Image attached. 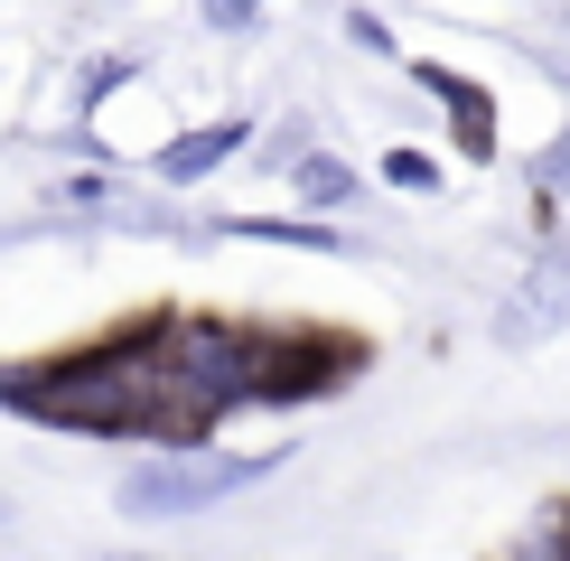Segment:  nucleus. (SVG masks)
I'll return each instance as SVG.
<instances>
[{"instance_id": "obj_1", "label": "nucleus", "mask_w": 570, "mask_h": 561, "mask_svg": "<svg viewBox=\"0 0 570 561\" xmlns=\"http://www.w3.org/2000/svg\"><path fill=\"white\" fill-rule=\"evenodd\" d=\"M159 318L131 309L104 337L47 346V356H0V412L57 440H140L159 450Z\"/></svg>"}, {"instance_id": "obj_2", "label": "nucleus", "mask_w": 570, "mask_h": 561, "mask_svg": "<svg viewBox=\"0 0 570 561\" xmlns=\"http://www.w3.org/2000/svg\"><path fill=\"white\" fill-rule=\"evenodd\" d=\"M281 459H291V440H272V450H140V459L122 468V486H112V505H122L131 524L216 514V505H234V496H253Z\"/></svg>"}, {"instance_id": "obj_3", "label": "nucleus", "mask_w": 570, "mask_h": 561, "mask_svg": "<svg viewBox=\"0 0 570 561\" xmlns=\"http://www.w3.org/2000/svg\"><path fill=\"white\" fill-rule=\"evenodd\" d=\"M365 374V337L355 327H308V318H272V374H263V412L318 403V393H346Z\"/></svg>"}, {"instance_id": "obj_4", "label": "nucleus", "mask_w": 570, "mask_h": 561, "mask_svg": "<svg viewBox=\"0 0 570 561\" xmlns=\"http://www.w3.org/2000/svg\"><path fill=\"white\" fill-rule=\"evenodd\" d=\"M402 76L449 112V150L487 169V159H495V94H487L478 76H459V66H440V57H402Z\"/></svg>"}, {"instance_id": "obj_5", "label": "nucleus", "mask_w": 570, "mask_h": 561, "mask_svg": "<svg viewBox=\"0 0 570 561\" xmlns=\"http://www.w3.org/2000/svg\"><path fill=\"white\" fill-rule=\"evenodd\" d=\"M253 140H263V122H253V112H216V122L159 140V150H150V178H159V187H206L216 169H234Z\"/></svg>"}, {"instance_id": "obj_6", "label": "nucleus", "mask_w": 570, "mask_h": 561, "mask_svg": "<svg viewBox=\"0 0 570 561\" xmlns=\"http://www.w3.org/2000/svg\"><path fill=\"white\" fill-rule=\"evenodd\" d=\"M561 318H570V244H552V253H542V263L524 272V299L495 318V337L524 346V337H542V327H561Z\"/></svg>"}, {"instance_id": "obj_7", "label": "nucleus", "mask_w": 570, "mask_h": 561, "mask_svg": "<svg viewBox=\"0 0 570 561\" xmlns=\"http://www.w3.org/2000/svg\"><path fill=\"white\" fill-rule=\"evenodd\" d=\"M206 234H225V244H281V253H355V234L337 216H216Z\"/></svg>"}, {"instance_id": "obj_8", "label": "nucleus", "mask_w": 570, "mask_h": 561, "mask_svg": "<svg viewBox=\"0 0 570 561\" xmlns=\"http://www.w3.org/2000/svg\"><path fill=\"white\" fill-rule=\"evenodd\" d=\"M291 197L318 206V216H346V206H365V169H346L337 150H318V140H308V150L291 159Z\"/></svg>"}, {"instance_id": "obj_9", "label": "nucleus", "mask_w": 570, "mask_h": 561, "mask_svg": "<svg viewBox=\"0 0 570 561\" xmlns=\"http://www.w3.org/2000/svg\"><path fill=\"white\" fill-rule=\"evenodd\" d=\"M57 197L76 206V216H122V178H112V159H104V169H76V178H57Z\"/></svg>"}, {"instance_id": "obj_10", "label": "nucleus", "mask_w": 570, "mask_h": 561, "mask_svg": "<svg viewBox=\"0 0 570 561\" xmlns=\"http://www.w3.org/2000/svg\"><path fill=\"white\" fill-rule=\"evenodd\" d=\"M374 178L402 187V197H440V159L431 150H384V159H374Z\"/></svg>"}, {"instance_id": "obj_11", "label": "nucleus", "mask_w": 570, "mask_h": 561, "mask_svg": "<svg viewBox=\"0 0 570 561\" xmlns=\"http://www.w3.org/2000/svg\"><path fill=\"white\" fill-rule=\"evenodd\" d=\"M561 197H570V131L552 140V150H533V206H542V225L561 216Z\"/></svg>"}, {"instance_id": "obj_12", "label": "nucleus", "mask_w": 570, "mask_h": 561, "mask_svg": "<svg viewBox=\"0 0 570 561\" xmlns=\"http://www.w3.org/2000/svg\"><path fill=\"white\" fill-rule=\"evenodd\" d=\"M131 76H140L131 57H104V66H85V76H76V112H94V104H104L112 85H131Z\"/></svg>"}, {"instance_id": "obj_13", "label": "nucleus", "mask_w": 570, "mask_h": 561, "mask_svg": "<svg viewBox=\"0 0 570 561\" xmlns=\"http://www.w3.org/2000/svg\"><path fill=\"white\" fill-rule=\"evenodd\" d=\"M346 38L365 47V57H393V66H402V47H393V29H384V19H374V10H346Z\"/></svg>"}, {"instance_id": "obj_14", "label": "nucleus", "mask_w": 570, "mask_h": 561, "mask_svg": "<svg viewBox=\"0 0 570 561\" xmlns=\"http://www.w3.org/2000/svg\"><path fill=\"white\" fill-rule=\"evenodd\" d=\"M308 150V122L291 112V122H272V140H253V159H281V169H291V159Z\"/></svg>"}, {"instance_id": "obj_15", "label": "nucleus", "mask_w": 570, "mask_h": 561, "mask_svg": "<svg viewBox=\"0 0 570 561\" xmlns=\"http://www.w3.org/2000/svg\"><path fill=\"white\" fill-rule=\"evenodd\" d=\"M524 561H570V505L542 514V533H533V552H524Z\"/></svg>"}, {"instance_id": "obj_16", "label": "nucleus", "mask_w": 570, "mask_h": 561, "mask_svg": "<svg viewBox=\"0 0 570 561\" xmlns=\"http://www.w3.org/2000/svg\"><path fill=\"white\" fill-rule=\"evenodd\" d=\"M0 514H10V505H0Z\"/></svg>"}]
</instances>
